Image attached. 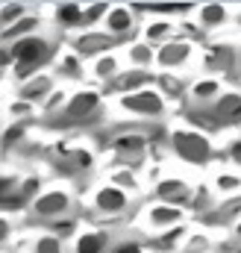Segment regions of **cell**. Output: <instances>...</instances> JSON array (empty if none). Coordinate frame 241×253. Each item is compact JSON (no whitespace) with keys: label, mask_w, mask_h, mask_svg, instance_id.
Here are the masks:
<instances>
[{"label":"cell","mask_w":241,"mask_h":253,"mask_svg":"<svg viewBox=\"0 0 241 253\" xmlns=\"http://www.w3.org/2000/svg\"><path fill=\"white\" fill-rule=\"evenodd\" d=\"M109 24H112L115 30H123V27L129 24V15H126L123 9H118V12H112V18H109Z\"/></svg>","instance_id":"obj_10"},{"label":"cell","mask_w":241,"mask_h":253,"mask_svg":"<svg viewBox=\"0 0 241 253\" xmlns=\"http://www.w3.org/2000/svg\"><path fill=\"white\" fill-rule=\"evenodd\" d=\"M18 9H21V6H6V9H3V18H9V15H15Z\"/></svg>","instance_id":"obj_20"},{"label":"cell","mask_w":241,"mask_h":253,"mask_svg":"<svg viewBox=\"0 0 241 253\" xmlns=\"http://www.w3.org/2000/svg\"><path fill=\"white\" fill-rule=\"evenodd\" d=\"M100 248H103V236H85V239H80V245H77L80 253H100Z\"/></svg>","instance_id":"obj_7"},{"label":"cell","mask_w":241,"mask_h":253,"mask_svg":"<svg viewBox=\"0 0 241 253\" xmlns=\"http://www.w3.org/2000/svg\"><path fill=\"white\" fill-rule=\"evenodd\" d=\"M12 53H15V56L24 62L21 74H27V65H33L39 56H41V53H44V44H41V42H36V39H27V42H18Z\"/></svg>","instance_id":"obj_2"},{"label":"cell","mask_w":241,"mask_h":253,"mask_svg":"<svg viewBox=\"0 0 241 253\" xmlns=\"http://www.w3.org/2000/svg\"><path fill=\"white\" fill-rule=\"evenodd\" d=\"M94 106H97V97H94V94H80V97L71 100V109H68V112H71V115H85V112H91Z\"/></svg>","instance_id":"obj_4"},{"label":"cell","mask_w":241,"mask_h":253,"mask_svg":"<svg viewBox=\"0 0 241 253\" xmlns=\"http://www.w3.org/2000/svg\"><path fill=\"white\" fill-rule=\"evenodd\" d=\"M97 203H100L103 209H120V206H123V194L115 191V189H106V191H100Z\"/></svg>","instance_id":"obj_5"},{"label":"cell","mask_w":241,"mask_h":253,"mask_svg":"<svg viewBox=\"0 0 241 253\" xmlns=\"http://www.w3.org/2000/svg\"><path fill=\"white\" fill-rule=\"evenodd\" d=\"M174 141H177V150H180L185 159H200V156H206V150H209V144H206L203 138L188 135V132H180Z\"/></svg>","instance_id":"obj_1"},{"label":"cell","mask_w":241,"mask_h":253,"mask_svg":"<svg viewBox=\"0 0 241 253\" xmlns=\"http://www.w3.org/2000/svg\"><path fill=\"white\" fill-rule=\"evenodd\" d=\"M126 106H132V109H159V100L153 97V94H138V97H129L126 100Z\"/></svg>","instance_id":"obj_6"},{"label":"cell","mask_w":241,"mask_h":253,"mask_svg":"<svg viewBox=\"0 0 241 253\" xmlns=\"http://www.w3.org/2000/svg\"><path fill=\"white\" fill-rule=\"evenodd\" d=\"M39 253H59V245H56L53 239H44V242L39 245Z\"/></svg>","instance_id":"obj_15"},{"label":"cell","mask_w":241,"mask_h":253,"mask_svg":"<svg viewBox=\"0 0 241 253\" xmlns=\"http://www.w3.org/2000/svg\"><path fill=\"white\" fill-rule=\"evenodd\" d=\"M162 194H171V191H180V183H174V186H171V183H165V186H162Z\"/></svg>","instance_id":"obj_18"},{"label":"cell","mask_w":241,"mask_h":253,"mask_svg":"<svg viewBox=\"0 0 241 253\" xmlns=\"http://www.w3.org/2000/svg\"><path fill=\"white\" fill-rule=\"evenodd\" d=\"M115 253H141V251H138L135 245H123V248H118Z\"/></svg>","instance_id":"obj_19"},{"label":"cell","mask_w":241,"mask_h":253,"mask_svg":"<svg viewBox=\"0 0 241 253\" xmlns=\"http://www.w3.org/2000/svg\"><path fill=\"white\" fill-rule=\"evenodd\" d=\"M153 218H156V221H174V218H177V209H156Z\"/></svg>","instance_id":"obj_14"},{"label":"cell","mask_w":241,"mask_h":253,"mask_svg":"<svg viewBox=\"0 0 241 253\" xmlns=\"http://www.w3.org/2000/svg\"><path fill=\"white\" fill-rule=\"evenodd\" d=\"M215 88H218L215 83H200V85H197V94H200V97H206V94H212Z\"/></svg>","instance_id":"obj_16"},{"label":"cell","mask_w":241,"mask_h":253,"mask_svg":"<svg viewBox=\"0 0 241 253\" xmlns=\"http://www.w3.org/2000/svg\"><path fill=\"white\" fill-rule=\"evenodd\" d=\"M18 135H21V129H6V138H3V141H6V144H9V141H15V138H18Z\"/></svg>","instance_id":"obj_17"},{"label":"cell","mask_w":241,"mask_h":253,"mask_svg":"<svg viewBox=\"0 0 241 253\" xmlns=\"http://www.w3.org/2000/svg\"><path fill=\"white\" fill-rule=\"evenodd\" d=\"M218 112H227L230 118H236V115L241 112V97H224L221 106H218Z\"/></svg>","instance_id":"obj_8"},{"label":"cell","mask_w":241,"mask_h":253,"mask_svg":"<svg viewBox=\"0 0 241 253\" xmlns=\"http://www.w3.org/2000/svg\"><path fill=\"white\" fill-rule=\"evenodd\" d=\"M203 18H206L209 24H215V21H221V18H224V12H221V6H206Z\"/></svg>","instance_id":"obj_12"},{"label":"cell","mask_w":241,"mask_h":253,"mask_svg":"<svg viewBox=\"0 0 241 253\" xmlns=\"http://www.w3.org/2000/svg\"><path fill=\"white\" fill-rule=\"evenodd\" d=\"M182 56H185V47H165V53H162V59H165V62H174V59H182Z\"/></svg>","instance_id":"obj_11"},{"label":"cell","mask_w":241,"mask_h":253,"mask_svg":"<svg viewBox=\"0 0 241 253\" xmlns=\"http://www.w3.org/2000/svg\"><path fill=\"white\" fill-rule=\"evenodd\" d=\"M59 18L65 21V24H74V21H80L82 15H80V9H77V6H62Z\"/></svg>","instance_id":"obj_9"},{"label":"cell","mask_w":241,"mask_h":253,"mask_svg":"<svg viewBox=\"0 0 241 253\" xmlns=\"http://www.w3.org/2000/svg\"><path fill=\"white\" fill-rule=\"evenodd\" d=\"M233 156H236V159L241 162V144H236V147H233Z\"/></svg>","instance_id":"obj_21"},{"label":"cell","mask_w":241,"mask_h":253,"mask_svg":"<svg viewBox=\"0 0 241 253\" xmlns=\"http://www.w3.org/2000/svg\"><path fill=\"white\" fill-rule=\"evenodd\" d=\"M65 206H68V197H65V194H47V197H41V200H39V206H36V209H39L41 215H50V212L65 209Z\"/></svg>","instance_id":"obj_3"},{"label":"cell","mask_w":241,"mask_h":253,"mask_svg":"<svg viewBox=\"0 0 241 253\" xmlns=\"http://www.w3.org/2000/svg\"><path fill=\"white\" fill-rule=\"evenodd\" d=\"M141 147V138H120L118 150H138Z\"/></svg>","instance_id":"obj_13"}]
</instances>
